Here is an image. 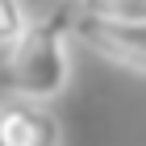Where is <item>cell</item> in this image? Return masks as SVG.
I'll use <instances>...</instances> for the list:
<instances>
[{"instance_id": "cell-1", "label": "cell", "mask_w": 146, "mask_h": 146, "mask_svg": "<svg viewBox=\"0 0 146 146\" xmlns=\"http://www.w3.org/2000/svg\"><path fill=\"white\" fill-rule=\"evenodd\" d=\"M75 29V13L71 9H54L42 21L29 25V34L9 50V84L13 96L21 100H54L63 96L71 79V50H67V34Z\"/></svg>"}, {"instance_id": "cell-2", "label": "cell", "mask_w": 146, "mask_h": 146, "mask_svg": "<svg viewBox=\"0 0 146 146\" xmlns=\"http://www.w3.org/2000/svg\"><path fill=\"white\" fill-rule=\"evenodd\" d=\"M71 34L92 54H100L104 63L134 71V75H146V25H117V21H100L92 13H75Z\"/></svg>"}, {"instance_id": "cell-3", "label": "cell", "mask_w": 146, "mask_h": 146, "mask_svg": "<svg viewBox=\"0 0 146 146\" xmlns=\"http://www.w3.org/2000/svg\"><path fill=\"white\" fill-rule=\"evenodd\" d=\"M0 146H63V125L46 104L13 96L0 104Z\"/></svg>"}, {"instance_id": "cell-4", "label": "cell", "mask_w": 146, "mask_h": 146, "mask_svg": "<svg viewBox=\"0 0 146 146\" xmlns=\"http://www.w3.org/2000/svg\"><path fill=\"white\" fill-rule=\"evenodd\" d=\"M79 13L117 25H146V0H79Z\"/></svg>"}, {"instance_id": "cell-5", "label": "cell", "mask_w": 146, "mask_h": 146, "mask_svg": "<svg viewBox=\"0 0 146 146\" xmlns=\"http://www.w3.org/2000/svg\"><path fill=\"white\" fill-rule=\"evenodd\" d=\"M29 13H25V0H0V46L13 50V46L21 42L29 34Z\"/></svg>"}]
</instances>
